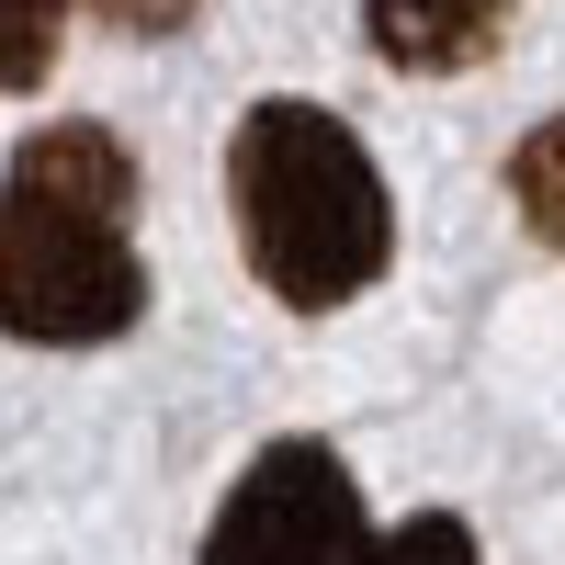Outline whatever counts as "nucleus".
<instances>
[{"instance_id":"obj_1","label":"nucleus","mask_w":565,"mask_h":565,"mask_svg":"<svg viewBox=\"0 0 565 565\" xmlns=\"http://www.w3.org/2000/svg\"><path fill=\"white\" fill-rule=\"evenodd\" d=\"M136 159L114 125H34L0 170V328L34 351H103L148 317V260L125 238Z\"/></svg>"},{"instance_id":"obj_2","label":"nucleus","mask_w":565,"mask_h":565,"mask_svg":"<svg viewBox=\"0 0 565 565\" xmlns=\"http://www.w3.org/2000/svg\"><path fill=\"white\" fill-rule=\"evenodd\" d=\"M226 204H238V249L282 306H351L373 271L396 260V204L373 148L317 114V103H249L226 136Z\"/></svg>"},{"instance_id":"obj_3","label":"nucleus","mask_w":565,"mask_h":565,"mask_svg":"<svg viewBox=\"0 0 565 565\" xmlns=\"http://www.w3.org/2000/svg\"><path fill=\"white\" fill-rule=\"evenodd\" d=\"M204 565H373V521H362V487L328 441H260L249 476L226 487Z\"/></svg>"},{"instance_id":"obj_4","label":"nucleus","mask_w":565,"mask_h":565,"mask_svg":"<svg viewBox=\"0 0 565 565\" xmlns=\"http://www.w3.org/2000/svg\"><path fill=\"white\" fill-rule=\"evenodd\" d=\"M362 34H373V57L407 68V79H452V68L498 57L509 0H362Z\"/></svg>"},{"instance_id":"obj_5","label":"nucleus","mask_w":565,"mask_h":565,"mask_svg":"<svg viewBox=\"0 0 565 565\" xmlns=\"http://www.w3.org/2000/svg\"><path fill=\"white\" fill-rule=\"evenodd\" d=\"M509 204H521V226H532L543 249H565V114L509 148Z\"/></svg>"},{"instance_id":"obj_6","label":"nucleus","mask_w":565,"mask_h":565,"mask_svg":"<svg viewBox=\"0 0 565 565\" xmlns=\"http://www.w3.org/2000/svg\"><path fill=\"white\" fill-rule=\"evenodd\" d=\"M57 34H68V0H0V90H34L57 68Z\"/></svg>"},{"instance_id":"obj_7","label":"nucleus","mask_w":565,"mask_h":565,"mask_svg":"<svg viewBox=\"0 0 565 565\" xmlns=\"http://www.w3.org/2000/svg\"><path fill=\"white\" fill-rule=\"evenodd\" d=\"M373 565H476V532H463L452 509H418V521L373 532Z\"/></svg>"},{"instance_id":"obj_8","label":"nucleus","mask_w":565,"mask_h":565,"mask_svg":"<svg viewBox=\"0 0 565 565\" xmlns=\"http://www.w3.org/2000/svg\"><path fill=\"white\" fill-rule=\"evenodd\" d=\"M90 12H103L114 34H136V45H159V34H181V23H193L204 0H90Z\"/></svg>"}]
</instances>
